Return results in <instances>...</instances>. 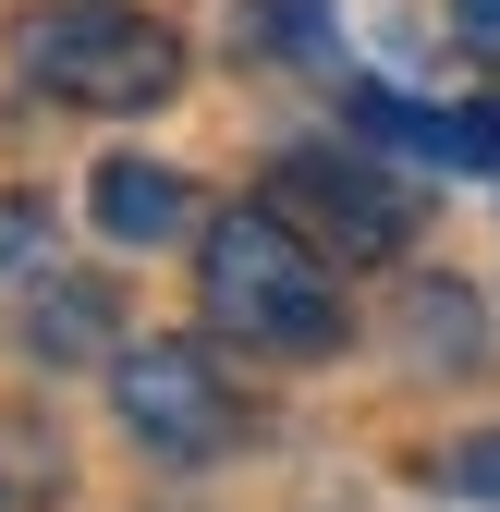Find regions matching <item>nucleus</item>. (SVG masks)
Returning a JSON list of instances; mask_svg holds the SVG:
<instances>
[{"label":"nucleus","mask_w":500,"mask_h":512,"mask_svg":"<svg viewBox=\"0 0 500 512\" xmlns=\"http://www.w3.org/2000/svg\"><path fill=\"white\" fill-rule=\"evenodd\" d=\"M196 305L208 330L244 354H330L342 342V293H330V244L293 208H232L196 244Z\"/></svg>","instance_id":"1"},{"label":"nucleus","mask_w":500,"mask_h":512,"mask_svg":"<svg viewBox=\"0 0 500 512\" xmlns=\"http://www.w3.org/2000/svg\"><path fill=\"white\" fill-rule=\"evenodd\" d=\"M13 74L25 98H61V110H159L183 86V37L122 0H37V13H13Z\"/></svg>","instance_id":"2"},{"label":"nucleus","mask_w":500,"mask_h":512,"mask_svg":"<svg viewBox=\"0 0 500 512\" xmlns=\"http://www.w3.org/2000/svg\"><path fill=\"white\" fill-rule=\"evenodd\" d=\"M110 403L122 427H135V452L147 464H220L232 452V378L208 366V342H135V354H110Z\"/></svg>","instance_id":"3"},{"label":"nucleus","mask_w":500,"mask_h":512,"mask_svg":"<svg viewBox=\"0 0 500 512\" xmlns=\"http://www.w3.org/2000/svg\"><path fill=\"white\" fill-rule=\"evenodd\" d=\"M269 208H293L305 232L342 256V269H379V256H403V244H415V196H403L379 159H354V147H293Z\"/></svg>","instance_id":"4"},{"label":"nucleus","mask_w":500,"mask_h":512,"mask_svg":"<svg viewBox=\"0 0 500 512\" xmlns=\"http://www.w3.org/2000/svg\"><path fill=\"white\" fill-rule=\"evenodd\" d=\"M86 208H98L110 244H171L183 220H196V196H183V171H171V159H98Z\"/></svg>","instance_id":"5"},{"label":"nucleus","mask_w":500,"mask_h":512,"mask_svg":"<svg viewBox=\"0 0 500 512\" xmlns=\"http://www.w3.org/2000/svg\"><path fill=\"white\" fill-rule=\"evenodd\" d=\"M354 110L379 122V135H403L415 159H440V171H488V183H500V110H403V98H379V86H366Z\"/></svg>","instance_id":"6"},{"label":"nucleus","mask_w":500,"mask_h":512,"mask_svg":"<svg viewBox=\"0 0 500 512\" xmlns=\"http://www.w3.org/2000/svg\"><path fill=\"white\" fill-rule=\"evenodd\" d=\"M391 330H403V354H415V366H440V378H464V366L488 354V317H476V293H452V281H415Z\"/></svg>","instance_id":"7"},{"label":"nucleus","mask_w":500,"mask_h":512,"mask_svg":"<svg viewBox=\"0 0 500 512\" xmlns=\"http://www.w3.org/2000/svg\"><path fill=\"white\" fill-rule=\"evenodd\" d=\"M49 488H61V439H49L37 415L0 403V512H25V500H49Z\"/></svg>","instance_id":"8"},{"label":"nucleus","mask_w":500,"mask_h":512,"mask_svg":"<svg viewBox=\"0 0 500 512\" xmlns=\"http://www.w3.org/2000/svg\"><path fill=\"white\" fill-rule=\"evenodd\" d=\"M37 354L61 366V354H110V293H37Z\"/></svg>","instance_id":"9"},{"label":"nucleus","mask_w":500,"mask_h":512,"mask_svg":"<svg viewBox=\"0 0 500 512\" xmlns=\"http://www.w3.org/2000/svg\"><path fill=\"white\" fill-rule=\"evenodd\" d=\"M318 25H330L318 0H244V13H232V49L244 61H257V49H318Z\"/></svg>","instance_id":"10"},{"label":"nucleus","mask_w":500,"mask_h":512,"mask_svg":"<svg viewBox=\"0 0 500 512\" xmlns=\"http://www.w3.org/2000/svg\"><path fill=\"white\" fill-rule=\"evenodd\" d=\"M440 488L452 500H500V427L488 439H452V452H440Z\"/></svg>","instance_id":"11"},{"label":"nucleus","mask_w":500,"mask_h":512,"mask_svg":"<svg viewBox=\"0 0 500 512\" xmlns=\"http://www.w3.org/2000/svg\"><path fill=\"white\" fill-rule=\"evenodd\" d=\"M37 256H49V208H37V196H0V281L37 269Z\"/></svg>","instance_id":"12"},{"label":"nucleus","mask_w":500,"mask_h":512,"mask_svg":"<svg viewBox=\"0 0 500 512\" xmlns=\"http://www.w3.org/2000/svg\"><path fill=\"white\" fill-rule=\"evenodd\" d=\"M452 25H464V37H488V49H500V0H452Z\"/></svg>","instance_id":"13"}]
</instances>
